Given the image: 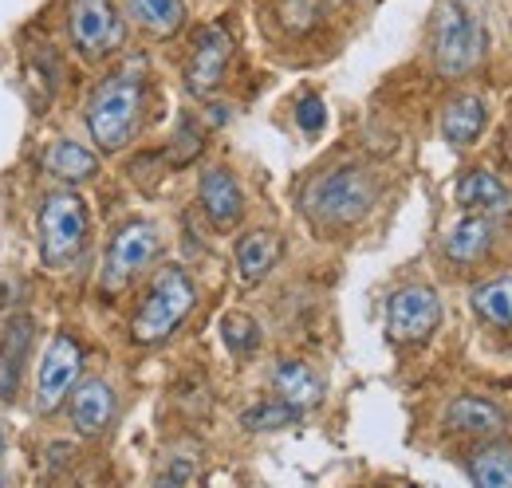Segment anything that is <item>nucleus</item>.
Returning <instances> with one entry per match:
<instances>
[{
  "label": "nucleus",
  "mask_w": 512,
  "mask_h": 488,
  "mask_svg": "<svg viewBox=\"0 0 512 488\" xmlns=\"http://www.w3.org/2000/svg\"><path fill=\"white\" fill-rule=\"evenodd\" d=\"M221 335H225V347H229L237 359L253 355L256 347H260V327H256L253 315H245V311L225 315V319H221Z\"/></svg>",
  "instance_id": "25"
},
{
  "label": "nucleus",
  "mask_w": 512,
  "mask_h": 488,
  "mask_svg": "<svg viewBox=\"0 0 512 488\" xmlns=\"http://www.w3.org/2000/svg\"><path fill=\"white\" fill-rule=\"evenodd\" d=\"M469 477L477 488H512V445H485L469 457Z\"/></svg>",
  "instance_id": "22"
},
{
  "label": "nucleus",
  "mask_w": 512,
  "mask_h": 488,
  "mask_svg": "<svg viewBox=\"0 0 512 488\" xmlns=\"http://www.w3.org/2000/svg\"><path fill=\"white\" fill-rule=\"evenodd\" d=\"M229 60H233V36L221 24L201 28L190 48V60H186V91L197 95V99L213 95L225 83Z\"/></svg>",
  "instance_id": "10"
},
{
  "label": "nucleus",
  "mask_w": 512,
  "mask_h": 488,
  "mask_svg": "<svg viewBox=\"0 0 512 488\" xmlns=\"http://www.w3.org/2000/svg\"><path fill=\"white\" fill-rule=\"evenodd\" d=\"M193 481V457L190 453H174L158 465L154 473V488H190Z\"/></svg>",
  "instance_id": "26"
},
{
  "label": "nucleus",
  "mask_w": 512,
  "mask_h": 488,
  "mask_svg": "<svg viewBox=\"0 0 512 488\" xmlns=\"http://www.w3.org/2000/svg\"><path fill=\"white\" fill-rule=\"evenodd\" d=\"M44 170L52 178H60L64 185H83L91 178H99V154L79 146L75 138H60L44 150Z\"/></svg>",
  "instance_id": "19"
},
{
  "label": "nucleus",
  "mask_w": 512,
  "mask_h": 488,
  "mask_svg": "<svg viewBox=\"0 0 512 488\" xmlns=\"http://www.w3.org/2000/svg\"><path fill=\"white\" fill-rule=\"evenodd\" d=\"M489 126V107L481 95H457L449 99V107L442 111V138L449 146H473Z\"/></svg>",
  "instance_id": "17"
},
{
  "label": "nucleus",
  "mask_w": 512,
  "mask_h": 488,
  "mask_svg": "<svg viewBox=\"0 0 512 488\" xmlns=\"http://www.w3.org/2000/svg\"><path fill=\"white\" fill-rule=\"evenodd\" d=\"M36 237L48 268H71L91 241V213L75 189H52L36 205Z\"/></svg>",
  "instance_id": "4"
},
{
  "label": "nucleus",
  "mask_w": 512,
  "mask_h": 488,
  "mask_svg": "<svg viewBox=\"0 0 512 488\" xmlns=\"http://www.w3.org/2000/svg\"><path fill=\"white\" fill-rule=\"evenodd\" d=\"M8 449V433H4V422H0V453Z\"/></svg>",
  "instance_id": "28"
},
{
  "label": "nucleus",
  "mask_w": 512,
  "mask_h": 488,
  "mask_svg": "<svg viewBox=\"0 0 512 488\" xmlns=\"http://www.w3.org/2000/svg\"><path fill=\"white\" fill-rule=\"evenodd\" d=\"M296 122H300V130H304L308 138H316L323 126H327V107H323V99L316 91H308V95L296 103Z\"/></svg>",
  "instance_id": "27"
},
{
  "label": "nucleus",
  "mask_w": 512,
  "mask_h": 488,
  "mask_svg": "<svg viewBox=\"0 0 512 488\" xmlns=\"http://www.w3.org/2000/svg\"><path fill=\"white\" fill-rule=\"evenodd\" d=\"M292 422H300V410L280 398H260L241 414V426L249 433H276V429H288Z\"/></svg>",
  "instance_id": "24"
},
{
  "label": "nucleus",
  "mask_w": 512,
  "mask_h": 488,
  "mask_svg": "<svg viewBox=\"0 0 512 488\" xmlns=\"http://www.w3.org/2000/svg\"><path fill=\"white\" fill-rule=\"evenodd\" d=\"M379 193L383 185L367 166L343 162L304 189V213L323 229H351L379 205Z\"/></svg>",
  "instance_id": "2"
},
{
  "label": "nucleus",
  "mask_w": 512,
  "mask_h": 488,
  "mask_svg": "<svg viewBox=\"0 0 512 488\" xmlns=\"http://www.w3.org/2000/svg\"><path fill=\"white\" fill-rule=\"evenodd\" d=\"M119 414V394L107 378H79V386L67 398V418L75 433L83 437H103L107 429L115 426Z\"/></svg>",
  "instance_id": "11"
},
{
  "label": "nucleus",
  "mask_w": 512,
  "mask_h": 488,
  "mask_svg": "<svg viewBox=\"0 0 512 488\" xmlns=\"http://www.w3.org/2000/svg\"><path fill=\"white\" fill-rule=\"evenodd\" d=\"M473 307L485 323L493 327H512V276H501V280H489L473 292Z\"/></svg>",
  "instance_id": "23"
},
{
  "label": "nucleus",
  "mask_w": 512,
  "mask_h": 488,
  "mask_svg": "<svg viewBox=\"0 0 512 488\" xmlns=\"http://www.w3.org/2000/svg\"><path fill=\"white\" fill-rule=\"evenodd\" d=\"M197 307V284L186 268L178 264H166L150 276L142 300L130 315V339L138 347H158L166 343Z\"/></svg>",
  "instance_id": "3"
},
{
  "label": "nucleus",
  "mask_w": 512,
  "mask_h": 488,
  "mask_svg": "<svg viewBox=\"0 0 512 488\" xmlns=\"http://www.w3.org/2000/svg\"><path fill=\"white\" fill-rule=\"evenodd\" d=\"M197 197H201V209H205V217H209V225H213L217 233H233V229L245 221V189H241L233 170L209 166V170L201 174Z\"/></svg>",
  "instance_id": "12"
},
{
  "label": "nucleus",
  "mask_w": 512,
  "mask_h": 488,
  "mask_svg": "<svg viewBox=\"0 0 512 488\" xmlns=\"http://www.w3.org/2000/svg\"><path fill=\"white\" fill-rule=\"evenodd\" d=\"M142 107H146V79L142 63H127L111 75H103L87 99V130L91 142L103 154L127 150L142 126Z\"/></svg>",
  "instance_id": "1"
},
{
  "label": "nucleus",
  "mask_w": 512,
  "mask_h": 488,
  "mask_svg": "<svg viewBox=\"0 0 512 488\" xmlns=\"http://www.w3.org/2000/svg\"><path fill=\"white\" fill-rule=\"evenodd\" d=\"M237 276L245 280V284H260L276 264H280V256H284V241H280V233H272V229H253V233H245L241 241H237Z\"/></svg>",
  "instance_id": "16"
},
{
  "label": "nucleus",
  "mask_w": 512,
  "mask_h": 488,
  "mask_svg": "<svg viewBox=\"0 0 512 488\" xmlns=\"http://www.w3.org/2000/svg\"><path fill=\"white\" fill-rule=\"evenodd\" d=\"M434 63L442 75H465L473 71L485 52V32L477 12L465 0H438L434 8Z\"/></svg>",
  "instance_id": "5"
},
{
  "label": "nucleus",
  "mask_w": 512,
  "mask_h": 488,
  "mask_svg": "<svg viewBox=\"0 0 512 488\" xmlns=\"http://www.w3.org/2000/svg\"><path fill=\"white\" fill-rule=\"evenodd\" d=\"M272 390H276L280 402H288V406H296L304 414V410H316L323 402L327 382H323V374L316 366L300 363V359H284L272 370Z\"/></svg>",
  "instance_id": "14"
},
{
  "label": "nucleus",
  "mask_w": 512,
  "mask_h": 488,
  "mask_svg": "<svg viewBox=\"0 0 512 488\" xmlns=\"http://www.w3.org/2000/svg\"><path fill=\"white\" fill-rule=\"evenodd\" d=\"M83 374V347L75 335L56 331L52 343L44 347V359L36 366V410L40 414H56L71 398V390L79 386Z\"/></svg>",
  "instance_id": "8"
},
{
  "label": "nucleus",
  "mask_w": 512,
  "mask_h": 488,
  "mask_svg": "<svg viewBox=\"0 0 512 488\" xmlns=\"http://www.w3.org/2000/svg\"><path fill=\"white\" fill-rule=\"evenodd\" d=\"M446 426L453 433H465V437H497L505 433V410L489 398H477V394H461L446 406Z\"/></svg>",
  "instance_id": "15"
},
{
  "label": "nucleus",
  "mask_w": 512,
  "mask_h": 488,
  "mask_svg": "<svg viewBox=\"0 0 512 488\" xmlns=\"http://www.w3.org/2000/svg\"><path fill=\"white\" fill-rule=\"evenodd\" d=\"M127 12L142 32L158 40L178 36L186 24V0H127Z\"/></svg>",
  "instance_id": "21"
},
{
  "label": "nucleus",
  "mask_w": 512,
  "mask_h": 488,
  "mask_svg": "<svg viewBox=\"0 0 512 488\" xmlns=\"http://www.w3.org/2000/svg\"><path fill=\"white\" fill-rule=\"evenodd\" d=\"M67 36L83 60L99 63L115 56L127 40V24L115 0H71L67 8Z\"/></svg>",
  "instance_id": "7"
},
{
  "label": "nucleus",
  "mask_w": 512,
  "mask_h": 488,
  "mask_svg": "<svg viewBox=\"0 0 512 488\" xmlns=\"http://www.w3.org/2000/svg\"><path fill=\"white\" fill-rule=\"evenodd\" d=\"M158 252H162V233L154 221L134 217L123 229H115V237L107 244V256H103V272H99L103 296L127 292L130 284L158 260Z\"/></svg>",
  "instance_id": "6"
},
{
  "label": "nucleus",
  "mask_w": 512,
  "mask_h": 488,
  "mask_svg": "<svg viewBox=\"0 0 512 488\" xmlns=\"http://www.w3.org/2000/svg\"><path fill=\"white\" fill-rule=\"evenodd\" d=\"M28 347H32V319L28 315H12L4 323V335H0V402H8L16 394Z\"/></svg>",
  "instance_id": "18"
},
{
  "label": "nucleus",
  "mask_w": 512,
  "mask_h": 488,
  "mask_svg": "<svg viewBox=\"0 0 512 488\" xmlns=\"http://www.w3.org/2000/svg\"><path fill=\"white\" fill-rule=\"evenodd\" d=\"M442 248H446V256L453 264H477V260L493 248V221L465 213V217L446 233Z\"/></svg>",
  "instance_id": "20"
},
{
  "label": "nucleus",
  "mask_w": 512,
  "mask_h": 488,
  "mask_svg": "<svg viewBox=\"0 0 512 488\" xmlns=\"http://www.w3.org/2000/svg\"><path fill=\"white\" fill-rule=\"evenodd\" d=\"M453 197L457 205L469 213V217H485V221H497V217H509L512 213V189L497 174L489 170H469L461 174L453 185Z\"/></svg>",
  "instance_id": "13"
},
{
  "label": "nucleus",
  "mask_w": 512,
  "mask_h": 488,
  "mask_svg": "<svg viewBox=\"0 0 512 488\" xmlns=\"http://www.w3.org/2000/svg\"><path fill=\"white\" fill-rule=\"evenodd\" d=\"M509 142H512V138H509Z\"/></svg>",
  "instance_id": "30"
},
{
  "label": "nucleus",
  "mask_w": 512,
  "mask_h": 488,
  "mask_svg": "<svg viewBox=\"0 0 512 488\" xmlns=\"http://www.w3.org/2000/svg\"><path fill=\"white\" fill-rule=\"evenodd\" d=\"M0 488H12V477H8L4 469H0Z\"/></svg>",
  "instance_id": "29"
},
{
  "label": "nucleus",
  "mask_w": 512,
  "mask_h": 488,
  "mask_svg": "<svg viewBox=\"0 0 512 488\" xmlns=\"http://www.w3.org/2000/svg\"><path fill=\"white\" fill-rule=\"evenodd\" d=\"M442 323V296L430 284H406L386 300V335L394 343H426Z\"/></svg>",
  "instance_id": "9"
}]
</instances>
